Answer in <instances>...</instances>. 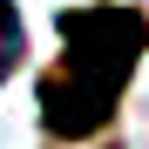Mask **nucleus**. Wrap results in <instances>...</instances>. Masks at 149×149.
<instances>
[{"label":"nucleus","instance_id":"nucleus-1","mask_svg":"<svg viewBox=\"0 0 149 149\" xmlns=\"http://www.w3.org/2000/svg\"><path fill=\"white\" fill-rule=\"evenodd\" d=\"M54 34H61V61L41 81V122L61 142H88L109 129L136 61L149 54V14L129 0H95V7H68Z\"/></svg>","mask_w":149,"mask_h":149},{"label":"nucleus","instance_id":"nucleus-2","mask_svg":"<svg viewBox=\"0 0 149 149\" xmlns=\"http://www.w3.org/2000/svg\"><path fill=\"white\" fill-rule=\"evenodd\" d=\"M20 54H27V27H20V7H14V0H0V81L20 68Z\"/></svg>","mask_w":149,"mask_h":149}]
</instances>
